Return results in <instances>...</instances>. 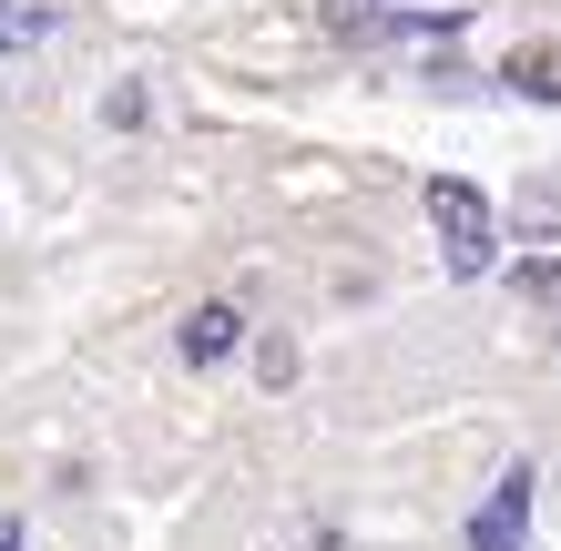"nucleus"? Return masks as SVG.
I'll return each instance as SVG.
<instances>
[{
  "mask_svg": "<svg viewBox=\"0 0 561 551\" xmlns=\"http://www.w3.org/2000/svg\"><path fill=\"white\" fill-rule=\"evenodd\" d=\"M428 225H439L449 276H480V266H490V194H480V184L439 174V184H428Z\"/></svg>",
  "mask_w": 561,
  "mask_h": 551,
  "instance_id": "nucleus-1",
  "label": "nucleus"
},
{
  "mask_svg": "<svg viewBox=\"0 0 561 551\" xmlns=\"http://www.w3.org/2000/svg\"><path fill=\"white\" fill-rule=\"evenodd\" d=\"M520 215H531L541 236H551V225H561V174H551V184H531V205H520Z\"/></svg>",
  "mask_w": 561,
  "mask_h": 551,
  "instance_id": "nucleus-6",
  "label": "nucleus"
},
{
  "mask_svg": "<svg viewBox=\"0 0 561 551\" xmlns=\"http://www.w3.org/2000/svg\"><path fill=\"white\" fill-rule=\"evenodd\" d=\"M51 31V11H21V0H0V51H31Z\"/></svg>",
  "mask_w": 561,
  "mask_h": 551,
  "instance_id": "nucleus-5",
  "label": "nucleus"
},
{
  "mask_svg": "<svg viewBox=\"0 0 561 551\" xmlns=\"http://www.w3.org/2000/svg\"><path fill=\"white\" fill-rule=\"evenodd\" d=\"M236 337H245V317H236V307H194V317H184V358H194V368L236 358Z\"/></svg>",
  "mask_w": 561,
  "mask_h": 551,
  "instance_id": "nucleus-3",
  "label": "nucleus"
},
{
  "mask_svg": "<svg viewBox=\"0 0 561 551\" xmlns=\"http://www.w3.org/2000/svg\"><path fill=\"white\" fill-rule=\"evenodd\" d=\"M520 541H531V470H501L490 510L470 521V551H520Z\"/></svg>",
  "mask_w": 561,
  "mask_h": 551,
  "instance_id": "nucleus-2",
  "label": "nucleus"
},
{
  "mask_svg": "<svg viewBox=\"0 0 561 551\" xmlns=\"http://www.w3.org/2000/svg\"><path fill=\"white\" fill-rule=\"evenodd\" d=\"M511 92H531V103H561V51H551V42L511 51Z\"/></svg>",
  "mask_w": 561,
  "mask_h": 551,
  "instance_id": "nucleus-4",
  "label": "nucleus"
}]
</instances>
